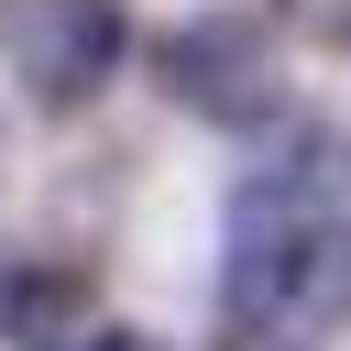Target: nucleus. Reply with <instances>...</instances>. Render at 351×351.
<instances>
[{
  "mask_svg": "<svg viewBox=\"0 0 351 351\" xmlns=\"http://www.w3.org/2000/svg\"><path fill=\"white\" fill-rule=\"evenodd\" d=\"M132 55V11L121 0H22L11 11V77L33 110H88Z\"/></svg>",
  "mask_w": 351,
  "mask_h": 351,
  "instance_id": "f03ea898",
  "label": "nucleus"
},
{
  "mask_svg": "<svg viewBox=\"0 0 351 351\" xmlns=\"http://www.w3.org/2000/svg\"><path fill=\"white\" fill-rule=\"evenodd\" d=\"M88 351H165V340H154V329H99Z\"/></svg>",
  "mask_w": 351,
  "mask_h": 351,
  "instance_id": "39448f33",
  "label": "nucleus"
},
{
  "mask_svg": "<svg viewBox=\"0 0 351 351\" xmlns=\"http://www.w3.org/2000/svg\"><path fill=\"white\" fill-rule=\"evenodd\" d=\"M285 329H296V340H318V329H351V219H340V208H329V219L307 230V252H296Z\"/></svg>",
  "mask_w": 351,
  "mask_h": 351,
  "instance_id": "20e7f679",
  "label": "nucleus"
},
{
  "mask_svg": "<svg viewBox=\"0 0 351 351\" xmlns=\"http://www.w3.org/2000/svg\"><path fill=\"white\" fill-rule=\"evenodd\" d=\"M0 340L11 351H88L99 340L88 263H22V274H0Z\"/></svg>",
  "mask_w": 351,
  "mask_h": 351,
  "instance_id": "7ed1b4c3",
  "label": "nucleus"
},
{
  "mask_svg": "<svg viewBox=\"0 0 351 351\" xmlns=\"http://www.w3.org/2000/svg\"><path fill=\"white\" fill-rule=\"evenodd\" d=\"M154 88L186 121L263 132V121H285V33L263 11H230V0L219 11H186V22L154 33Z\"/></svg>",
  "mask_w": 351,
  "mask_h": 351,
  "instance_id": "f257e3e1",
  "label": "nucleus"
}]
</instances>
